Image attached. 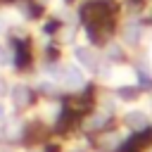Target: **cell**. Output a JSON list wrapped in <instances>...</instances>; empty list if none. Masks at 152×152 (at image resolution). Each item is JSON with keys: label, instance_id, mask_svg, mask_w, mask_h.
Here are the masks:
<instances>
[{"label": "cell", "instance_id": "cell-1", "mask_svg": "<svg viewBox=\"0 0 152 152\" xmlns=\"http://www.w3.org/2000/svg\"><path fill=\"white\" fill-rule=\"evenodd\" d=\"M59 74H62V81H64L66 88H81L83 86V74L76 66H64Z\"/></svg>", "mask_w": 152, "mask_h": 152}, {"label": "cell", "instance_id": "cell-2", "mask_svg": "<svg viewBox=\"0 0 152 152\" xmlns=\"http://www.w3.org/2000/svg\"><path fill=\"white\" fill-rule=\"evenodd\" d=\"M74 57L81 62V66H86L88 71H95L97 69V59H95V52L88 50V48H76L74 50Z\"/></svg>", "mask_w": 152, "mask_h": 152}, {"label": "cell", "instance_id": "cell-3", "mask_svg": "<svg viewBox=\"0 0 152 152\" xmlns=\"http://www.w3.org/2000/svg\"><path fill=\"white\" fill-rule=\"evenodd\" d=\"M10 97H12L14 107H24V104L28 102V88L21 86V83H17V86L10 88Z\"/></svg>", "mask_w": 152, "mask_h": 152}, {"label": "cell", "instance_id": "cell-4", "mask_svg": "<svg viewBox=\"0 0 152 152\" xmlns=\"http://www.w3.org/2000/svg\"><path fill=\"white\" fill-rule=\"evenodd\" d=\"M128 124L133 126V128H145L147 126V116L142 114V112H128Z\"/></svg>", "mask_w": 152, "mask_h": 152}, {"label": "cell", "instance_id": "cell-5", "mask_svg": "<svg viewBox=\"0 0 152 152\" xmlns=\"http://www.w3.org/2000/svg\"><path fill=\"white\" fill-rule=\"evenodd\" d=\"M5 114H7V109H5V104L0 102V119H5Z\"/></svg>", "mask_w": 152, "mask_h": 152}, {"label": "cell", "instance_id": "cell-6", "mask_svg": "<svg viewBox=\"0 0 152 152\" xmlns=\"http://www.w3.org/2000/svg\"><path fill=\"white\" fill-rule=\"evenodd\" d=\"M5 90H7V86H5V81H2V78H0V95H2V93H5Z\"/></svg>", "mask_w": 152, "mask_h": 152}, {"label": "cell", "instance_id": "cell-7", "mask_svg": "<svg viewBox=\"0 0 152 152\" xmlns=\"http://www.w3.org/2000/svg\"><path fill=\"white\" fill-rule=\"evenodd\" d=\"M71 152H86V150H83V147H78V150H71Z\"/></svg>", "mask_w": 152, "mask_h": 152}, {"label": "cell", "instance_id": "cell-8", "mask_svg": "<svg viewBox=\"0 0 152 152\" xmlns=\"http://www.w3.org/2000/svg\"><path fill=\"white\" fill-rule=\"evenodd\" d=\"M0 59H2V48H0Z\"/></svg>", "mask_w": 152, "mask_h": 152}]
</instances>
